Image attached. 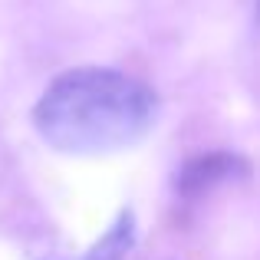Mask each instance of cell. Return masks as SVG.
<instances>
[{
    "mask_svg": "<svg viewBox=\"0 0 260 260\" xmlns=\"http://www.w3.org/2000/svg\"><path fill=\"white\" fill-rule=\"evenodd\" d=\"M155 119V89L109 66H76L59 73L33 106V128L63 155L122 152L145 139Z\"/></svg>",
    "mask_w": 260,
    "mask_h": 260,
    "instance_id": "6da1fadb",
    "label": "cell"
},
{
    "mask_svg": "<svg viewBox=\"0 0 260 260\" xmlns=\"http://www.w3.org/2000/svg\"><path fill=\"white\" fill-rule=\"evenodd\" d=\"M250 172V165L234 152H208V155H194V158L184 161V168L178 172V194L184 201H194V198L214 191L217 184H228L234 178H244Z\"/></svg>",
    "mask_w": 260,
    "mask_h": 260,
    "instance_id": "7a4b0ae2",
    "label": "cell"
},
{
    "mask_svg": "<svg viewBox=\"0 0 260 260\" xmlns=\"http://www.w3.org/2000/svg\"><path fill=\"white\" fill-rule=\"evenodd\" d=\"M132 244H135V214L132 211H122V214L109 224L106 234H102L86 254H79L73 260H125L128 250H132Z\"/></svg>",
    "mask_w": 260,
    "mask_h": 260,
    "instance_id": "3957f363",
    "label": "cell"
},
{
    "mask_svg": "<svg viewBox=\"0 0 260 260\" xmlns=\"http://www.w3.org/2000/svg\"><path fill=\"white\" fill-rule=\"evenodd\" d=\"M257 13H260V0H257Z\"/></svg>",
    "mask_w": 260,
    "mask_h": 260,
    "instance_id": "277c9868",
    "label": "cell"
}]
</instances>
